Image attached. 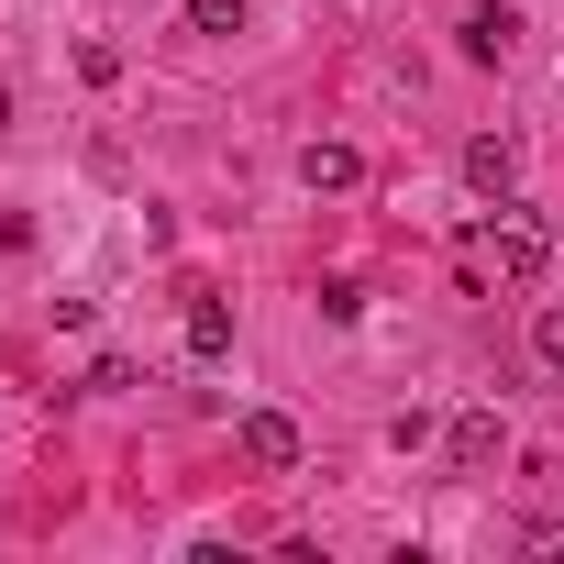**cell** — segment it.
Returning a JSON list of instances; mask_svg holds the SVG:
<instances>
[{"instance_id": "obj_1", "label": "cell", "mask_w": 564, "mask_h": 564, "mask_svg": "<svg viewBox=\"0 0 564 564\" xmlns=\"http://www.w3.org/2000/svg\"><path fill=\"white\" fill-rule=\"evenodd\" d=\"M487 254H498V276H509V289H542V265H553V232H542L531 210H498V221H487Z\"/></svg>"}, {"instance_id": "obj_2", "label": "cell", "mask_w": 564, "mask_h": 564, "mask_svg": "<svg viewBox=\"0 0 564 564\" xmlns=\"http://www.w3.org/2000/svg\"><path fill=\"white\" fill-rule=\"evenodd\" d=\"M232 443H243V465H254V476H289V465H300V421H289V410H243V421H232Z\"/></svg>"}, {"instance_id": "obj_3", "label": "cell", "mask_w": 564, "mask_h": 564, "mask_svg": "<svg viewBox=\"0 0 564 564\" xmlns=\"http://www.w3.org/2000/svg\"><path fill=\"white\" fill-rule=\"evenodd\" d=\"M443 454H454V476H487V465L509 454V421H498V410H454V432H443Z\"/></svg>"}, {"instance_id": "obj_4", "label": "cell", "mask_w": 564, "mask_h": 564, "mask_svg": "<svg viewBox=\"0 0 564 564\" xmlns=\"http://www.w3.org/2000/svg\"><path fill=\"white\" fill-rule=\"evenodd\" d=\"M300 188L311 199H344V188H366V155L355 144H300Z\"/></svg>"}, {"instance_id": "obj_5", "label": "cell", "mask_w": 564, "mask_h": 564, "mask_svg": "<svg viewBox=\"0 0 564 564\" xmlns=\"http://www.w3.org/2000/svg\"><path fill=\"white\" fill-rule=\"evenodd\" d=\"M465 188H487V199H509V188H520V144H498V133H476V144H465Z\"/></svg>"}, {"instance_id": "obj_6", "label": "cell", "mask_w": 564, "mask_h": 564, "mask_svg": "<svg viewBox=\"0 0 564 564\" xmlns=\"http://www.w3.org/2000/svg\"><path fill=\"white\" fill-rule=\"evenodd\" d=\"M188 355H199V366L232 355V300H221V289H188Z\"/></svg>"}, {"instance_id": "obj_7", "label": "cell", "mask_w": 564, "mask_h": 564, "mask_svg": "<svg viewBox=\"0 0 564 564\" xmlns=\"http://www.w3.org/2000/svg\"><path fill=\"white\" fill-rule=\"evenodd\" d=\"M188 34H243V0H188Z\"/></svg>"}, {"instance_id": "obj_8", "label": "cell", "mask_w": 564, "mask_h": 564, "mask_svg": "<svg viewBox=\"0 0 564 564\" xmlns=\"http://www.w3.org/2000/svg\"><path fill=\"white\" fill-rule=\"evenodd\" d=\"M531 355H542V366L564 377V311H542V322H531Z\"/></svg>"}, {"instance_id": "obj_9", "label": "cell", "mask_w": 564, "mask_h": 564, "mask_svg": "<svg viewBox=\"0 0 564 564\" xmlns=\"http://www.w3.org/2000/svg\"><path fill=\"white\" fill-rule=\"evenodd\" d=\"M0 133H12V89H0Z\"/></svg>"}]
</instances>
